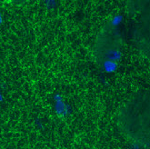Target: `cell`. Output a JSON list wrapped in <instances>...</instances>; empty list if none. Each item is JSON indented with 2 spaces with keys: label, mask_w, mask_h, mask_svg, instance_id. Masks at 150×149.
Listing matches in <instances>:
<instances>
[{
  "label": "cell",
  "mask_w": 150,
  "mask_h": 149,
  "mask_svg": "<svg viewBox=\"0 0 150 149\" xmlns=\"http://www.w3.org/2000/svg\"><path fill=\"white\" fill-rule=\"evenodd\" d=\"M104 42L98 41L96 47V54L100 62L112 61L117 54L118 37L117 33H107L104 35Z\"/></svg>",
  "instance_id": "obj_2"
},
{
  "label": "cell",
  "mask_w": 150,
  "mask_h": 149,
  "mask_svg": "<svg viewBox=\"0 0 150 149\" xmlns=\"http://www.w3.org/2000/svg\"><path fill=\"white\" fill-rule=\"evenodd\" d=\"M120 120L123 131L136 144H148L149 101L147 96L140 95L130 102L123 110Z\"/></svg>",
  "instance_id": "obj_1"
},
{
  "label": "cell",
  "mask_w": 150,
  "mask_h": 149,
  "mask_svg": "<svg viewBox=\"0 0 150 149\" xmlns=\"http://www.w3.org/2000/svg\"><path fill=\"white\" fill-rule=\"evenodd\" d=\"M6 1H11V2H16V3H25L29 0H6Z\"/></svg>",
  "instance_id": "obj_3"
}]
</instances>
